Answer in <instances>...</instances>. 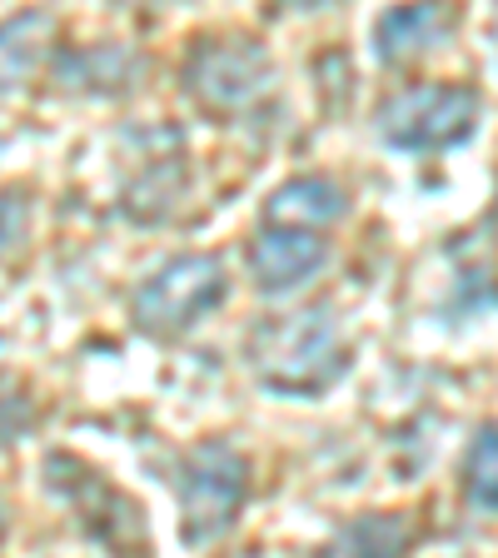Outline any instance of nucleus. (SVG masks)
<instances>
[{
    "label": "nucleus",
    "mask_w": 498,
    "mask_h": 558,
    "mask_svg": "<svg viewBox=\"0 0 498 558\" xmlns=\"http://www.w3.org/2000/svg\"><path fill=\"white\" fill-rule=\"evenodd\" d=\"M46 31H50L46 15H15V21L0 25V90H15L35 70Z\"/></svg>",
    "instance_id": "11"
},
{
    "label": "nucleus",
    "mask_w": 498,
    "mask_h": 558,
    "mask_svg": "<svg viewBox=\"0 0 498 558\" xmlns=\"http://www.w3.org/2000/svg\"><path fill=\"white\" fill-rule=\"evenodd\" d=\"M464 494L474 509L498 513V424H484L464 453Z\"/></svg>",
    "instance_id": "12"
},
{
    "label": "nucleus",
    "mask_w": 498,
    "mask_h": 558,
    "mask_svg": "<svg viewBox=\"0 0 498 558\" xmlns=\"http://www.w3.org/2000/svg\"><path fill=\"white\" fill-rule=\"evenodd\" d=\"M344 190L335 180H319V174H304V180H290L279 185L265 205V225H284V230H309L319 234L325 225H335L344 215Z\"/></svg>",
    "instance_id": "9"
},
{
    "label": "nucleus",
    "mask_w": 498,
    "mask_h": 558,
    "mask_svg": "<svg viewBox=\"0 0 498 558\" xmlns=\"http://www.w3.org/2000/svg\"><path fill=\"white\" fill-rule=\"evenodd\" d=\"M46 474L95 544H105L116 558H150V529H145L139 504L130 494H120L100 469H90L85 459H70V453H56Z\"/></svg>",
    "instance_id": "3"
},
{
    "label": "nucleus",
    "mask_w": 498,
    "mask_h": 558,
    "mask_svg": "<svg viewBox=\"0 0 498 558\" xmlns=\"http://www.w3.org/2000/svg\"><path fill=\"white\" fill-rule=\"evenodd\" d=\"M409 544L414 534H409L404 513H364L339 529L325 558H404Z\"/></svg>",
    "instance_id": "10"
},
{
    "label": "nucleus",
    "mask_w": 498,
    "mask_h": 558,
    "mask_svg": "<svg viewBox=\"0 0 498 558\" xmlns=\"http://www.w3.org/2000/svg\"><path fill=\"white\" fill-rule=\"evenodd\" d=\"M180 509H185L190 544H215V538L240 519L244 494H250V464L230 444H199L180 464Z\"/></svg>",
    "instance_id": "5"
},
{
    "label": "nucleus",
    "mask_w": 498,
    "mask_h": 558,
    "mask_svg": "<svg viewBox=\"0 0 498 558\" xmlns=\"http://www.w3.org/2000/svg\"><path fill=\"white\" fill-rule=\"evenodd\" d=\"M230 279L215 255H185L155 269L135 290V325L150 335H185L195 319H205L224 300Z\"/></svg>",
    "instance_id": "6"
},
{
    "label": "nucleus",
    "mask_w": 498,
    "mask_h": 558,
    "mask_svg": "<svg viewBox=\"0 0 498 558\" xmlns=\"http://www.w3.org/2000/svg\"><path fill=\"white\" fill-rule=\"evenodd\" d=\"M484 100L474 85H453V81H429V85H409V90L389 95L379 105V140L389 150H409V155H429V150H453L464 145L478 130Z\"/></svg>",
    "instance_id": "2"
},
{
    "label": "nucleus",
    "mask_w": 498,
    "mask_h": 558,
    "mask_svg": "<svg viewBox=\"0 0 498 558\" xmlns=\"http://www.w3.org/2000/svg\"><path fill=\"white\" fill-rule=\"evenodd\" d=\"M329 259L325 240L309 230H284V225H265L250 240V275L265 294H284L300 290L309 275H319Z\"/></svg>",
    "instance_id": "7"
},
{
    "label": "nucleus",
    "mask_w": 498,
    "mask_h": 558,
    "mask_svg": "<svg viewBox=\"0 0 498 558\" xmlns=\"http://www.w3.org/2000/svg\"><path fill=\"white\" fill-rule=\"evenodd\" d=\"M250 360L259 379L284 395H319L349 369V344L335 325V310H300L284 319H265L250 339Z\"/></svg>",
    "instance_id": "1"
},
{
    "label": "nucleus",
    "mask_w": 498,
    "mask_h": 558,
    "mask_svg": "<svg viewBox=\"0 0 498 558\" xmlns=\"http://www.w3.org/2000/svg\"><path fill=\"white\" fill-rule=\"evenodd\" d=\"M453 25H459L453 5H399V11H384L379 25H374V56L384 65H404V60L439 50L453 35Z\"/></svg>",
    "instance_id": "8"
},
{
    "label": "nucleus",
    "mask_w": 498,
    "mask_h": 558,
    "mask_svg": "<svg viewBox=\"0 0 498 558\" xmlns=\"http://www.w3.org/2000/svg\"><path fill=\"white\" fill-rule=\"evenodd\" d=\"M269 85H275V65H269L265 46L250 35L205 40L185 60V90L209 116H240V110L265 100Z\"/></svg>",
    "instance_id": "4"
},
{
    "label": "nucleus",
    "mask_w": 498,
    "mask_h": 558,
    "mask_svg": "<svg viewBox=\"0 0 498 558\" xmlns=\"http://www.w3.org/2000/svg\"><path fill=\"white\" fill-rule=\"evenodd\" d=\"M494 220H498V205H494Z\"/></svg>",
    "instance_id": "13"
}]
</instances>
